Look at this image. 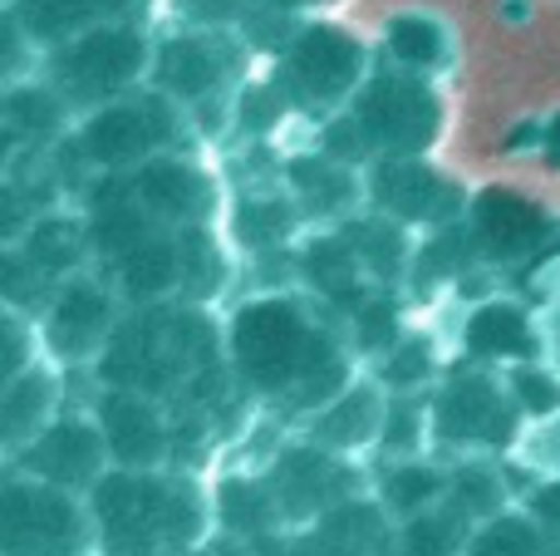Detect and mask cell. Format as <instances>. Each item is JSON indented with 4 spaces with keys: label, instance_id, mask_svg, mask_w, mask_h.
I'll return each mask as SVG.
<instances>
[{
    "label": "cell",
    "instance_id": "836d02e7",
    "mask_svg": "<svg viewBox=\"0 0 560 556\" xmlns=\"http://www.w3.org/2000/svg\"><path fill=\"white\" fill-rule=\"evenodd\" d=\"M467 556H560V547L536 528V518H492L482 532L472 537Z\"/></svg>",
    "mask_w": 560,
    "mask_h": 556
},
{
    "label": "cell",
    "instance_id": "484cf974",
    "mask_svg": "<svg viewBox=\"0 0 560 556\" xmlns=\"http://www.w3.org/2000/svg\"><path fill=\"white\" fill-rule=\"evenodd\" d=\"M472 518L453 502H438L433 512L404 522V537H398V556H467L472 552Z\"/></svg>",
    "mask_w": 560,
    "mask_h": 556
},
{
    "label": "cell",
    "instance_id": "d4e9b609",
    "mask_svg": "<svg viewBox=\"0 0 560 556\" xmlns=\"http://www.w3.org/2000/svg\"><path fill=\"white\" fill-rule=\"evenodd\" d=\"M118 276L133 301H163L173 286H183V256H177V232L153 236V242L133 246L118 256Z\"/></svg>",
    "mask_w": 560,
    "mask_h": 556
},
{
    "label": "cell",
    "instance_id": "ffe728a7",
    "mask_svg": "<svg viewBox=\"0 0 560 556\" xmlns=\"http://www.w3.org/2000/svg\"><path fill=\"white\" fill-rule=\"evenodd\" d=\"M89 236H94V246H104L108 256H124V252H133V246L153 242V236H163V227L138 202L133 183H114V187H98Z\"/></svg>",
    "mask_w": 560,
    "mask_h": 556
},
{
    "label": "cell",
    "instance_id": "74e56055",
    "mask_svg": "<svg viewBox=\"0 0 560 556\" xmlns=\"http://www.w3.org/2000/svg\"><path fill=\"white\" fill-rule=\"evenodd\" d=\"M354 345L359 350H398V305L388 296H369L354 311Z\"/></svg>",
    "mask_w": 560,
    "mask_h": 556
},
{
    "label": "cell",
    "instance_id": "7c38bea8",
    "mask_svg": "<svg viewBox=\"0 0 560 556\" xmlns=\"http://www.w3.org/2000/svg\"><path fill=\"white\" fill-rule=\"evenodd\" d=\"M98 429L108 439V459L124 473H158L173 453V424L153 394L108 390L98 404Z\"/></svg>",
    "mask_w": 560,
    "mask_h": 556
},
{
    "label": "cell",
    "instance_id": "d590c367",
    "mask_svg": "<svg viewBox=\"0 0 560 556\" xmlns=\"http://www.w3.org/2000/svg\"><path fill=\"white\" fill-rule=\"evenodd\" d=\"M388 49L394 59H404L408 69H438L447 59V39L433 20L423 15H398L388 20Z\"/></svg>",
    "mask_w": 560,
    "mask_h": 556
},
{
    "label": "cell",
    "instance_id": "7402d4cb",
    "mask_svg": "<svg viewBox=\"0 0 560 556\" xmlns=\"http://www.w3.org/2000/svg\"><path fill=\"white\" fill-rule=\"evenodd\" d=\"M467 355L477 360H532L536 355V325L522 305L487 301L467 321Z\"/></svg>",
    "mask_w": 560,
    "mask_h": 556
},
{
    "label": "cell",
    "instance_id": "d6a6232c",
    "mask_svg": "<svg viewBox=\"0 0 560 556\" xmlns=\"http://www.w3.org/2000/svg\"><path fill=\"white\" fill-rule=\"evenodd\" d=\"M59 124H65V99L49 94V89L30 84V89H10L5 94V134L10 143L15 138H49L59 134Z\"/></svg>",
    "mask_w": 560,
    "mask_h": 556
},
{
    "label": "cell",
    "instance_id": "2e32d148",
    "mask_svg": "<svg viewBox=\"0 0 560 556\" xmlns=\"http://www.w3.org/2000/svg\"><path fill=\"white\" fill-rule=\"evenodd\" d=\"M118 321H114V296L94 281H74L59 291L45 321V345L59 360H89L94 350H108Z\"/></svg>",
    "mask_w": 560,
    "mask_h": 556
},
{
    "label": "cell",
    "instance_id": "4dcf8cb0",
    "mask_svg": "<svg viewBox=\"0 0 560 556\" xmlns=\"http://www.w3.org/2000/svg\"><path fill=\"white\" fill-rule=\"evenodd\" d=\"M300 222V207L290 197H242L232 212L236 227V242L242 246H276L295 232Z\"/></svg>",
    "mask_w": 560,
    "mask_h": 556
},
{
    "label": "cell",
    "instance_id": "8fae6325",
    "mask_svg": "<svg viewBox=\"0 0 560 556\" xmlns=\"http://www.w3.org/2000/svg\"><path fill=\"white\" fill-rule=\"evenodd\" d=\"M20 459L25 478H39L49 488H98L104 483V463H108V439L98 429V419H59L30 443Z\"/></svg>",
    "mask_w": 560,
    "mask_h": 556
},
{
    "label": "cell",
    "instance_id": "7dc6e473",
    "mask_svg": "<svg viewBox=\"0 0 560 556\" xmlns=\"http://www.w3.org/2000/svg\"><path fill=\"white\" fill-rule=\"evenodd\" d=\"M266 5H305V0H266Z\"/></svg>",
    "mask_w": 560,
    "mask_h": 556
},
{
    "label": "cell",
    "instance_id": "30bf717a",
    "mask_svg": "<svg viewBox=\"0 0 560 556\" xmlns=\"http://www.w3.org/2000/svg\"><path fill=\"white\" fill-rule=\"evenodd\" d=\"M271 488L285 522H319L335 508L354 502V473L319 443L285 449L271 468Z\"/></svg>",
    "mask_w": 560,
    "mask_h": 556
},
{
    "label": "cell",
    "instance_id": "cb8c5ba5",
    "mask_svg": "<svg viewBox=\"0 0 560 556\" xmlns=\"http://www.w3.org/2000/svg\"><path fill=\"white\" fill-rule=\"evenodd\" d=\"M138 0H15V20H25L39 39H79L84 30H94V20L104 15H128Z\"/></svg>",
    "mask_w": 560,
    "mask_h": 556
},
{
    "label": "cell",
    "instance_id": "ac0fdd59",
    "mask_svg": "<svg viewBox=\"0 0 560 556\" xmlns=\"http://www.w3.org/2000/svg\"><path fill=\"white\" fill-rule=\"evenodd\" d=\"M384 424H388V404L378 399V390L349 384L335 404H325V409L310 419V443H319V449H329V453L364 449V443H374V433H384Z\"/></svg>",
    "mask_w": 560,
    "mask_h": 556
},
{
    "label": "cell",
    "instance_id": "b9f144b4",
    "mask_svg": "<svg viewBox=\"0 0 560 556\" xmlns=\"http://www.w3.org/2000/svg\"><path fill=\"white\" fill-rule=\"evenodd\" d=\"M472 252H477L472 232H443V236H433V246H428L423 271L428 276H457L467 262H472Z\"/></svg>",
    "mask_w": 560,
    "mask_h": 556
},
{
    "label": "cell",
    "instance_id": "9c48e42d",
    "mask_svg": "<svg viewBox=\"0 0 560 556\" xmlns=\"http://www.w3.org/2000/svg\"><path fill=\"white\" fill-rule=\"evenodd\" d=\"M516 399L487 374H457L433 404V429L447 443H487L502 449L516 439Z\"/></svg>",
    "mask_w": 560,
    "mask_h": 556
},
{
    "label": "cell",
    "instance_id": "f35d334b",
    "mask_svg": "<svg viewBox=\"0 0 560 556\" xmlns=\"http://www.w3.org/2000/svg\"><path fill=\"white\" fill-rule=\"evenodd\" d=\"M428 374H433V350H428V340H418V335H408V340L394 350V360L384 364V384L394 394L423 390Z\"/></svg>",
    "mask_w": 560,
    "mask_h": 556
},
{
    "label": "cell",
    "instance_id": "d6986e66",
    "mask_svg": "<svg viewBox=\"0 0 560 556\" xmlns=\"http://www.w3.org/2000/svg\"><path fill=\"white\" fill-rule=\"evenodd\" d=\"M226 49H217L202 35H177L158 55V84L177 99H207L226 79Z\"/></svg>",
    "mask_w": 560,
    "mask_h": 556
},
{
    "label": "cell",
    "instance_id": "277c9868",
    "mask_svg": "<svg viewBox=\"0 0 560 556\" xmlns=\"http://www.w3.org/2000/svg\"><path fill=\"white\" fill-rule=\"evenodd\" d=\"M98 537L94 512L79 508L74 493L39 478L10 473L0 498V552L5 556H84Z\"/></svg>",
    "mask_w": 560,
    "mask_h": 556
},
{
    "label": "cell",
    "instance_id": "ba28073f",
    "mask_svg": "<svg viewBox=\"0 0 560 556\" xmlns=\"http://www.w3.org/2000/svg\"><path fill=\"white\" fill-rule=\"evenodd\" d=\"M359 74H364L359 39L335 25H315V30H300L295 45L285 49L280 94L295 108H329L359 84Z\"/></svg>",
    "mask_w": 560,
    "mask_h": 556
},
{
    "label": "cell",
    "instance_id": "ee69618b",
    "mask_svg": "<svg viewBox=\"0 0 560 556\" xmlns=\"http://www.w3.org/2000/svg\"><path fill=\"white\" fill-rule=\"evenodd\" d=\"M280 108H285V94H280V84L246 89V99H242V118L252 128H271L276 118H280Z\"/></svg>",
    "mask_w": 560,
    "mask_h": 556
},
{
    "label": "cell",
    "instance_id": "83f0119b",
    "mask_svg": "<svg viewBox=\"0 0 560 556\" xmlns=\"http://www.w3.org/2000/svg\"><path fill=\"white\" fill-rule=\"evenodd\" d=\"M222 518L232 532H246V537H271L280 528V502L271 478H232L222 488Z\"/></svg>",
    "mask_w": 560,
    "mask_h": 556
},
{
    "label": "cell",
    "instance_id": "8992f818",
    "mask_svg": "<svg viewBox=\"0 0 560 556\" xmlns=\"http://www.w3.org/2000/svg\"><path fill=\"white\" fill-rule=\"evenodd\" d=\"M148 69V39L133 25H94L79 39L55 49L49 79L65 94V104L108 108L138 74Z\"/></svg>",
    "mask_w": 560,
    "mask_h": 556
},
{
    "label": "cell",
    "instance_id": "7bdbcfd3",
    "mask_svg": "<svg viewBox=\"0 0 560 556\" xmlns=\"http://www.w3.org/2000/svg\"><path fill=\"white\" fill-rule=\"evenodd\" d=\"M0 340H5V384L20 380L25 370H35V364H30V331H25V321H20V311L0 315Z\"/></svg>",
    "mask_w": 560,
    "mask_h": 556
},
{
    "label": "cell",
    "instance_id": "44dd1931",
    "mask_svg": "<svg viewBox=\"0 0 560 556\" xmlns=\"http://www.w3.org/2000/svg\"><path fill=\"white\" fill-rule=\"evenodd\" d=\"M55 399H59V384H55V374L39 370V364L5 384V394H0V424H5V449L10 453H25L30 443L49 429Z\"/></svg>",
    "mask_w": 560,
    "mask_h": 556
},
{
    "label": "cell",
    "instance_id": "6da1fadb",
    "mask_svg": "<svg viewBox=\"0 0 560 556\" xmlns=\"http://www.w3.org/2000/svg\"><path fill=\"white\" fill-rule=\"evenodd\" d=\"M232 364L256 394L290 409H325L349 390V360L295 301H252L232 321Z\"/></svg>",
    "mask_w": 560,
    "mask_h": 556
},
{
    "label": "cell",
    "instance_id": "bcb514c9",
    "mask_svg": "<svg viewBox=\"0 0 560 556\" xmlns=\"http://www.w3.org/2000/svg\"><path fill=\"white\" fill-rule=\"evenodd\" d=\"M546 167H560V114L546 128Z\"/></svg>",
    "mask_w": 560,
    "mask_h": 556
},
{
    "label": "cell",
    "instance_id": "4316f807",
    "mask_svg": "<svg viewBox=\"0 0 560 556\" xmlns=\"http://www.w3.org/2000/svg\"><path fill=\"white\" fill-rule=\"evenodd\" d=\"M290 187H295V197H305V207H315V212H339V207H349L359 193L354 167L329 153L295 158V163H290Z\"/></svg>",
    "mask_w": 560,
    "mask_h": 556
},
{
    "label": "cell",
    "instance_id": "4fadbf2b",
    "mask_svg": "<svg viewBox=\"0 0 560 556\" xmlns=\"http://www.w3.org/2000/svg\"><path fill=\"white\" fill-rule=\"evenodd\" d=\"M369 193H374L378 212L398 217V222H447L467 202L463 187L423 158H378Z\"/></svg>",
    "mask_w": 560,
    "mask_h": 556
},
{
    "label": "cell",
    "instance_id": "603a6c76",
    "mask_svg": "<svg viewBox=\"0 0 560 556\" xmlns=\"http://www.w3.org/2000/svg\"><path fill=\"white\" fill-rule=\"evenodd\" d=\"M305 281L325 296L329 305H345L349 315L369 301L364 296V262L354 256V246L339 236H319V242L305 246Z\"/></svg>",
    "mask_w": 560,
    "mask_h": 556
},
{
    "label": "cell",
    "instance_id": "1f68e13d",
    "mask_svg": "<svg viewBox=\"0 0 560 556\" xmlns=\"http://www.w3.org/2000/svg\"><path fill=\"white\" fill-rule=\"evenodd\" d=\"M447 488H453V478H443V473L433 468H418V463H408V468H394L384 483H378V493H384V512H394V518H423V512H433L438 498H447Z\"/></svg>",
    "mask_w": 560,
    "mask_h": 556
},
{
    "label": "cell",
    "instance_id": "52a82bcc",
    "mask_svg": "<svg viewBox=\"0 0 560 556\" xmlns=\"http://www.w3.org/2000/svg\"><path fill=\"white\" fill-rule=\"evenodd\" d=\"M177 143V114L163 94L148 99H118V104L98 108L79 134V158H89L94 167H133L167 158V148Z\"/></svg>",
    "mask_w": 560,
    "mask_h": 556
},
{
    "label": "cell",
    "instance_id": "f1b7e54d",
    "mask_svg": "<svg viewBox=\"0 0 560 556\" xmlns=\"http://www.w3.org/2000/svg\"><path fill=\"white\" fill-rule=\"evenodd\" d=\"M94 242L89 227L69 222V217H49V222L30 227V242H25V262L45 276H65L84 262V246Z\"/></svg>",
    "mask_w": 560,
    "mask_h": 556
},
{
    "label": "cell",
    "instance_id": "8d00e7d4",
    "mask_svg": "<svg viewBox=\"0 0 560 556\" xmlns=\"http://www.w3.org/2000/svg\"><path fill=\"white\" fill-rule=\"evenodd\" d=\"M447 502L463 508L467 518H502V502H506V483L497 478V468H457L453 473V488H447Z\"/></svg>",
    "mask_w": 560,
    "mask_h": 556
},
{
    "label": "cell",
    "instance_id": "60d3db41",
    "mask_svg": "<svg viewBox=\"0 0 560 556\" xmlns=\"http://www.w3.org/2000/svg\"><path fill=\"white\" fill-rule=\"evenodd\" d=\"M423 424H433V414H423L413 399H394V404H388L384 443L394 453H413L418 443H423Z\"/></svg>",
    "mask_w": 560,
    "mask_h": 556
},
{
    "label": "cell",
    "instance_id": "e575fe53",
    "mask_svg": "<svg viewBox=\"0 0 560 556\" xmlns=\"http://www.w3.org/2000/svg\"><path fill=\"white\" fill-rule=\"evenodd\" d=\"M177 256H183V291L207 301V296L222 291V276H226V262L217 252V242L192 227V232H177Z\"/></svg>",
    "mask_w": 560,
    "mask_h": 556
},
{
    "label": "cell",
    "instance_id": "5bb4252c",
    "mask_svg": "<svg viewBox=\"0 0 560 556\" xmlns=\"http://www.w3.org/2000/svg\"><path fill=\"white\" fill-rule=\"evenodd\" d=\"M467 232H472L477 252L492 256V262H526L532 252H541L551 222L536 202H526L522 193H506V187H487L472 202L467 217Z\"/></svg>",
    "mask_w": 560,
    "mask_h": 556
},
{
    "label": "cell",
    "instance_id": "7a4b0ae2",
    "mask_svg": "<svg viewBox=\"0 0 560 556\" xmlns=\"http://www.w3.org/2000/svg\"><path fill=\"white\" fill-rule=\"evenodd\" d=\"M89 512L114 556H192L207 532L202 493L183 473H108Z\"/></svg>",
    "mask_w": 560,
    "mask_h": 556
},
{
    "label": "cell",
    "instance_id": "3957f363",
    "mask_svg": "<svg viewBox=\"0 0 560 556\" xmlns=\"http://www.w3.org/2000/svg\"><path fill=\"white\" fill-rule=\"evenodd\" d=\"M104 380L133 394H173L217 370V335L197 311L153 305L114 331L104 350Z\"/></svg>",
    "mask_w": 560,
    "mask_h": 556
},
{
    "label": "cell",
    "instance_id": "e0dca14e",
    "mask_svg": "<svg viewBox=\"0 0 560 556\" xmlns=\"http://www.w3.org/2000/svg\"><path fill=\"white\" fill-rule=\"evenodd\" d=\"M394 537H388L384 508L374 502H345L329 518H319L300 542H290V556H388Z\"/></svg>",
    "mask_w": 560,
    "mask_h": 556
},
{
    "label": "cell",
    "instance_id": "5b68a950",
    "mask_svg": "<svg viewBox=\"0 0 560 556\" xmlns=\"http://www.w3.org/2000/svg\"><path fill=\"white\" fill-rule=\"evenodd\" d=\"M349 124L369 143V153L418 158L443 138V99L413 74H378L349 108Z\"/></svg>",
    "mask_w": 560,
    "mask_h": 556
},
{
    "label": "cell",
    "instance_id": "c3c4849f",
    "mask_svg": "<svg viewBox=\"0 0 560 556\" xmlns=\"http://www.w3.org/2000/svg\"><path fill=\"white\" fill-rule=\"evenodd\" d=\"M192 556H197V552H192Z\"/></svg>",
    "mask_w": 560,
    "mask_h": 556
},
{
    "label": "cell",
    "instance_id": "f6af8a7d",
    "mask_svg": "<svg viewBox=\"0 0 560 556\" xmlns=\"http://www.w3.org/2000/svg\"><path fill=\"white\" fill-rule=\"evenodd\" d=\"M532 518H536V528L546 532V537L560 547V483H546L541 493L532 498Z\"/></svg>",
    "mask_w": 560,
    "mask_h": 556
},
{
    "label": "cell",
    "instance_id": "9a60e30c",
    "mask_svg": "<svg viewBox=\"0 0 560 556\" xmlns=\"http://www.w3.org/2000/svg\"><path fill=\"white\" fill-rule=\"evenodd\" d=\"M133 193L148 207L158 227H173V232H192L197 222L212 217V183L197 173L183 158H153L133 173Z\"/></svg>",
    "mask_w": 560,
    "mask_h": 556
},
{
    "label": "cell",
    "instance_id": "f546056e",
    "mask_svg": "<svg viewBox=\"0 0 560 556\" xmlns=\"http://www.w3.org/2000/svg\"><path fill=\"white\" fill-rule=\"evenodd\" d=\"M345 242L354 246V256L364 262V271L378 276V281H394V276L408 266V242H404V232L394 227V217L349 222L345 227Z\"/></svg>",
    "mask_w": 560,
    "mask_h": 556
},
{
    "label": "cell",
    "instance_id": "ab89813d",
    "mask_svg": "<svg viewBox=\"0 0 560 556\" xmlns=\"http://www.w3.org/2000/svg\"><path fill=\"white\" fill-rule=\"evenodd\" d=\"M506 390H512V399L522 414H556L560 409V380L546 370H536V364H522Z\"/></svg>",
    "mask_w": 560,
    "mask_h": 556
}]
</instances>
